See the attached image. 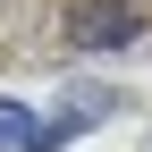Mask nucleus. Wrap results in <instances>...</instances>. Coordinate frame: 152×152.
Listing matches in <instances>:
<instances>
[{
  "mask_svg": "<svg viewBox=\"0 0 152 152\" xmlns=\"http://www.w3.org/2000/svg\"><path fill=\"white\" fill-rule=\"evenodd\" d=\"M76 127V118H68ZM68 127H34V102H0V152H51Z\"/></svg>",
  "mask_w": 152,
  "mask_h": 152,
  "instance_id": "obj_2",
  "label": "nucleus"
},
{
  "mask_svg": "<svg viewBox=\"0 0 152 152\" xmlns=\"http://www.w3.org/2000/svg\"><path fill=\"white\" fill-rule=\"evenodd\" d=\"M68 42L76 51H127V42H144V9L135 0H76L68 9Z\"/></svg>",
  "mask_w": 152,
  "mask_h": 152,
  "instance_id": "obj_1",
  "label": "nucleus"
}]
</instances>
